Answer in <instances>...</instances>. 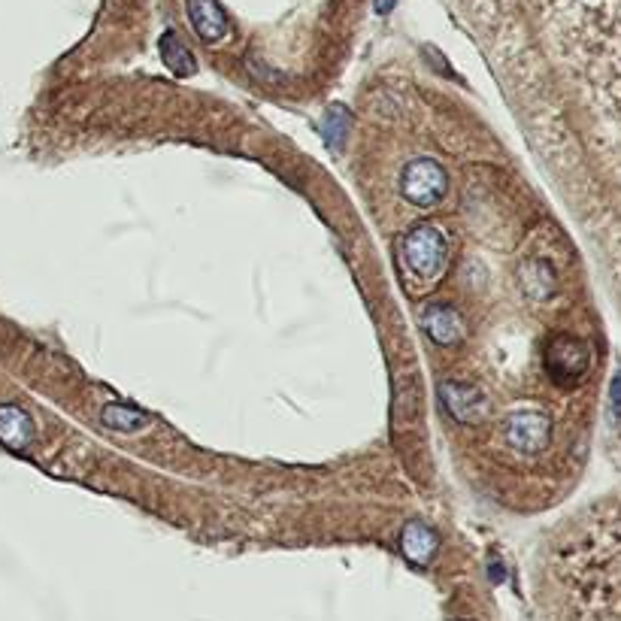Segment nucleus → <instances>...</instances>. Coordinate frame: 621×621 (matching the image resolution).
Masks as SVG:
<instances>
[{"instance_id": "20e7f679", "label": "nucleus", "mask_w": 621, "mask_h": 621, "mask_svg": "<svg viewBox=\"0 0 621 621\" xmlns=\"http://www.w3.org/2000/svg\"><path fill=\"white\" fill-rule=\"evenodd\" d=\"M449 191V176L434 158L409 161L400 173V194L416 206H437Z\"/></svg>"}, {"instance_id": "6e6552de", "label": "nucleus", "mask_w": 621, "mask_h": 621, "mask_svg": "<svg viewBox=\"0 0 621 621\" xmlns=\"http://www.w3.org/2000/svg\"><path fill=\"white\" fill-rule=\"evenodd\" d=\"M400 549H403V558L416 567H428L440 549V540H437V531L428 528L425 522H409L400 534Z\"/></svg>"}, {"instance_id": "9d476101", "label": "nucleus", "mask_w": 621, "mask_h": 621, "mask_svg": "<svg viewBox=\"0 0 621 621\" xmlns=\"http://www.w3.org/2000/svg\"><path fill=\"white\" fill-rule=\"evenodd\" d=\"M100 422H103V428L119 431V434H137L152 422V416L137 406H128V403H107L100 409Z\"/></svg>"}, {"instance_id": "f8f14e48", "label": "nucleus", "mask_w": 621, "mask_h": 621, "mask_svg": "<svg viewBox=\"0 0 621 621\" xmlns=\"http://www.w3.org/2000/svg\"><path fill=\"white\" fill-rule=\"evenodd\" d=\"M158 49H161V58H164L167 70H173V76H191V73L197 70L194 55L188 52V46L179 40V34H176V31H164V37H161Z\"/></svg>"}, {"instance_id": "f03ea898", "label": "nucleus", "mask_w": 621, "mask_h": 621, "mask_svg": "<svg viewBox=\"0 0 621 621\" xmlns=\"http://www.w3.org/2000/svg\"><path fill=\"white\" fill-rule=\"evenodd\" d=\"M543 367L552 385L558 388H576L588 370H591V346L576 334H555L546 343Z\"/></svg>"}, {"instance_id": "0eeeda50", "label": "nucleus", "mask_w": 621, "mask_h": 621, "mask_svg": "<svg viewBox=\"0 0 621 621\" xmlns=\"http://www.w3.org/2000/svg\"><path fill=\"white\" fill-rule=\"evenodd\" d=\"M188 19L203 43H219L228 34V16L216 0H188Z\"/></svg>"}, {"instance_id": "ddd939ff", "label": "nucleus", "mask_w": 621, "mask_h": 621, "mask_svg": "<svg viewBox=\"0 0 621 621\" xmlns=\"http://www.w3.org/2000/svg\"><path fill=\"white\" fill-rule=\"evenodd\" d=\"M349 131H352V116H349V110H346V107H340V103H337V107H331V110L325 113L322 134H325L328 146L343 149V143H346Z\"/></svg>"}, {"instance_id": "4468645a", "label": "nucleus", "mask_w": 621, "mask_h": 621, "mask_svg": "<svg viewBox=\"0 0 621 621\" xmlns=\"http://www.w3.org/2000/svg\"><path fill=\"white\" fill-rule=\"evenodd\" d=\"M609 397H612V409L621 412V373L612 379V391H609Z\"/></svg>"}, {"instance_id": "1a4fd4ad", "label": "nucleus", "mask_w": 621, "mask_h": 621, "mask_svg": "<svg viewBox=\"0 0 621 621\" xmlns=\"http://www.w3.org/2000/svg\"><path fill=\"white\" fill-rule=\"evenodd\" d=\"M34 440V419L16 403H4L0 406V443L13 452L28 449Z\"/></svg>"}, {"instance_id": "7ed1b4c3", "label": "nucleus", "mask_w": 621, "mask_h": 621, "mask_svg": "<svg viewBox=\"0 0 621 621\" xmlns=\"http://www.w3.org/2000/svg\"><path fill=\"white\" fill-rule=\"evenodd\" d=\"M503 440L519 455H543L552 443V419L543 409H512L503 419Z\"/></svg>"}, {"instance_id": "2eb2a0df", "label": "nucleus", "mask_w": 621, "mask_h": 621, "mask_svg": "<svg viewBox=\"0 0 621 621\" xmlns=\"http://www.w3.org/2000/svg\"><path fill=\"white\" fill-rule=\"evenodd\" d=\"M394 4H397V0H373V10H376L379 16H388V13L394 10Z\"/></svg>"}, {"instance_id": "f257e3e1", "label": "nucleus", "mask_w": 621, "mask_h": 621, "mask_svg": "<svg viewBox=\"0 0 621 621\" xmlns=\"http://www.w3.org/2000/svg\"><path fill=\"white\" fill-rule=\"evenodd\" d=\"M449 261V243L446 234L437 225H416L400 243V264L422 291L425 285L437 282Z\"/></svg>"}, {"instance_id": "39448f33", "label": "nucleus", "mask_w": 621, "mask_h": 621, "mask_svg": "<svg viewBox=\"0 0 621 621\" xmlns=\"http://www.w3.org/2000/svg\"><path fill=\"white\" fill-rule=\"evenodd\" d=\"M440 403L446 412L461 425H479L488 416V397L470 385V382H443L440 385Z\"/></svg>"}, {"instance_id": "9b49d317", "label": "nucleus", "mask_w": 621, "mask_h": 621, "mask_svg": "<svg viewBox=\"0 0 621 621\" xmlns=\"http://www.w3.org/2000/svg\"><path fill=\"white\" fill-rule=\"evenodd\" d=\"M522 285L534 300H549L558 288V273L549 261L537 258V261H528L522 267Z\"/></svg>"}, {"instance_id": "423d86ee", "label": "nucleus", "mask_w": 621, "mask_h": 621, "mask_svg": "<svg viewBox=\"0 0 621 621\" xmlns=\"http://www.w3.org/2000/svg\"><path fill=\"white\" fill-rule=\"evenodd\" d=\"M422 331L428 334V340H434L437 346H455L464 337V322L458 316V309L449 303H431L422 309L419 316Z\"/></svg>"}]
</instances>
